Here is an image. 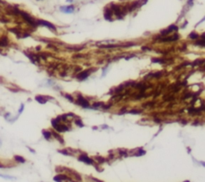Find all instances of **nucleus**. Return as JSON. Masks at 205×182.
Segmentation results:
<instances>
[{"mask_svg": "<svg viewBox=\"0 0 205 182\" xmlns=\"http://www.w3.org/2000/svg\"><path fill=\"white\" fill-rule=\"evenodd\" d=\"M203 62H204V59H202V60H195V61H194V62L192 63V67H194V66H195L196 64H197V65H198V64H202Z\"/></svg>", "mask_w": 205, "mask_h": 182, "instance_id": "obj_28", "label": "nucleus"}, {"mask_svg": "<svg viewBox=\"0 0 205 182\" xmlns=\"http://www.w3.org/2000/svg\"><path fill=\"white\" fill-rule=\"evenodd\" d=\"M103 106V103L102 102H96V103H94L93 105H92V108H94V109H97V108H102Z\"/></svg>", "mask_w": 205, "mask_h": 182, "instance_id": "obj_23", "label": "nucleus"}, {"mask_svg": "<svg viewBox=\"0 0 205 182\" xmlns=\"http://www.w3.org/2000/svg\"><path fill=\"white\" fill-rule=\"evenodd\" d=\"M90 180H93V181H97V182H99V181H100L99 179H96V178H91Z\"/></svg>", "mask_w": 205, "mask_h": 182, "instance_id": "obj_38", "label": "nucleus"}, {"mask_svg": "<svg viewBox=\"0 0 205 182\" xmlns=\"http://www.w3.org/2000/svg\"><path fill=\"white\" fill-rule=\"evenodd\" d=\"M91 71H93V69H89V70H86V71L80 72V73H78L76 75V78L78 80H81V81H82V80H85V79L90 75V72Z\"/></svg>", "mask_w": 205, "mask_h": 182, "instance_id": "obj_6", "label": "nucleus"}, {"mask_svg": "<svg viewBox=\"0 0 205 182\" xmlns=\"http://www.w3.org/2000/svg\"><path fill=\"white\" fill-rule=\"evenodd\" d=\"M136 150H137V152H135L134 153V156H142L146 153V152L142 149V148H137Z\"/></svg>", "mask_w": 205, "mask_h": 182, "instance_id": "obj_19", "label": "nucleus"}, {"mask_svg": "<svg viewBox=\"0 0 205 182\" xmlns=\"http://www.w3.org/2000/svg\"><path fill=\"white\" fill-rule=\"evenodd\" d=\"M76 103L78 104V105H80V106H82L83 108H89V102H88V100L85 99L84 97H82L81 95L78 96Z\"/></svg>", "mask_w": 205, "mask_h": 182, "instance_id": "obj_4", "label": "nucleus"}, {"mask_svg": "<svg viewBox=\"0 0 205 182\" xmlns=\"http://www.w3.org/2000/svg\"><path fill=\"white\" fill-rule=\"evenodd\" d=\"M0 2H2V0H0Z\"/></svg>", "mask_w": 205, "mask_h": 182, "instance_id": "obj_40", "label": "nucleus"}, {"mask_svg": "<svg viewBox=\"0 0 205 182\" xmlns=\"http://www.w3.org/2000/svg\"><path fill=\"white\" fill-rule=\"evenodd\" d=\"M108 66H107V67H105V68H104V69H103V73H102V77H104V76H105V75H106V72H107V70H108Z\"/></svg>", "mask_w": 205, "mask_h": 182, "instance_id": "obj_36", "label": "nucleus"}, {"mask_svg": "<svg viewBox=\"0 0 205 182\" xmlns=\"http://www.w3.org/2000/svg\"><path fill=\"white\" fill-rule=\"evenodd\" d=\"M68 49L71 51H80L81 49H83V46H81V47H68Z\"/></svg>", "mask_w": 205, "mask_h": 182, "instance_id": "obj_24", "label": "nucleus"}, {"mask_svg": "<svg viewBox=\"0 0 205 182\" xmlns=\"http://www.w3.org/2000/svg\"><path fill=\"white\" fill-rule=\"evenodd\" d=\"M10 31L13 32V33H15V34H17V36H18V38H19L20 32H19V30H18V29H16V28H11V29H10Z\"/></svg>", "mask_w": 205, "mask_h": 182, "instance_id": "obj_31", "label": "nucleus"}, {"mask_svg": "<svg viewBox=\"0 0 205 182\" xmlns=\"http://www.w3.org/2000/svg\"><path fill=\"white\" fill-rule=\"evenodd\" d=\"M49 99H51V98L47 97V96H43V95H37L35 97V100L40 104H45L47 102V100H49Z\"/></svg>", "mask_w": 205, "mask_h": 182, "instance_id": "obj_12", "label": "nucleus"}, {"mask_svg": "<svg viewBox=\"0 0 205 182\" xmlns=\"http://www.w3.org/2000/svg\"><path fill=\"white\" fill-rule=\"evenodd\" d=\"M23 110H24V104H21V107H20V109H19V111H18V114H17V117L19 116L20 114L23 112Z\"/></svg>", "mask_w": 205, "mask_h": 182, "instance_id": "obj_35", "label": "nucleus"}, {"mask_svg": "<svg viewBox=\"0 0 205 182\" xmlns=\"http://www.w3.org/2000/svg\"><path fill=\"white\" fill-rule=\"evenodd\" d=\"M110 8H111V10H112V12L115 14L116 16L118 17V19H122L123 18V16L126 14V11H125V8H123L122 9L120 6H118V5H115V4H111L110 5Z\"/></svg>", "mask_w": 205, "mask_h": 182, "instance_id": "obj_1", "label": "nucleus"}, {"mask_svg": "<svg viewBox=\"0 0 205 182\" xmlns=\"http://www.w3.org/2000/svg\"><path fill=\"white\" fill-rule=\"evenodd\" d=\"M162 76V72H156V73H150L149 75H147V76H145V78L147 79V78L149 77H155V78H159Z\"/></svg>", "mask_w": 205, "mask_h": 182, "instance_id": "obj_16", "label": "nucleus"}, {"mask_svg": "<svg viewBox=\"0 0 205 182\" xmlns=\"http://www.w3.org/2000/svg\"><path fill=\"white\" fill-rule=\"evenodd\" d=\"M53 180L54 181H72V179H71L70 177H68L67 175H56L54 178H53Z\"/></svg>", "mask_w": 205, "mask_h": 182, "instance_id": "obj_11", "label": "nucleus"}, {"mask_svg": "<svg viewBox=\"0 0 205 182\" xmlns=\"http://www.w3.org/2000/svg\"><path fill=\"white\" fill-rule=\"evenodd\" d=\"M179 38V36L177 34H174L170 37H164V38H161L160 41L161 42H167V41H176L177 39Z\"/></svg>", "mask_w": 205, "mask_h": 182, "instance_id": "obj_14", "label": "nucleus"}, {"mask_svg": "<svg viewBox=\"0 0 205 182\" xmlns=\"http://www.w3.org/2000/svg\"><path fill=\"white\" fill-rule=\"evenodd\" d=\"M52 134H53V136H55V137H56V139H57L58 141H60V142H61V143H64V141H63V139H62V137L60 136V135H59L58 133H56V132H53Z\"/></svg>", "mask_w": 205, "mask_h": 182, "instance_id": "obj_22", "label": "nucleus"}, {"mask_svg": "<svg viewBox=\"0 0 205 182\" xmlns=\"http://www.w3.org/2000/svg\"><path fill=\"white\" fill-rule=\"evenodd\" d=\"M19 15H21V16H22V18L25 20L27 23H29V24H30L31 26H33V27H37V26H38V25H37V22H36V20L33 19L32 17H31V16H30L28 13L23 12V11H21V10H20Z\"/></svg>", "mask_w": 205, "mask_h": 182, "instance_id": "obj_2", "label": "nucleus"}, {"mask_svg": "<svg viewBox=\"0 0 205 182\" xmlns=\"http://www.w3.org/2000/svg\"><path fill=\"white\" fill-rule=\"evenodd\" d=\"M75 124H76L78 127H84V123H82V121L80 120V119H76V121H75Z\"/></svg>", "mask_w": 205, "mask_h": 182, "instance_id": "obj_26", "label": "nucleus"}, {"mask_svg": "<svg viewBox=\"0 0 205 182\" xmlns=\"http://www.w3.org/2000/svg\"><path fill=\"white\" fill-rule=\"evenodd\" d=\"M153 63H165L166 62V59L163 58V59H159V58H152L151 60Z\"/></svg>", "mask_w": 205, "mask_h": 182, "instance_id": "obj_20", "label": "nucleus"}, {"mask_svg": "<svg viewBox=\"0 0 205 182\" xmlns=\"http://www.w3.org/2000/svg\"><path fill=\"white\" fill-rule=\"evenodd\" d=\"M112 14H113V12H112V10H111V8L110 7H108V8H106L105 9V11H104V18L106 20H112Z\"/></svg>", "mask_w": 205, "mask_h": 182, "instance_id": "obj_13", "label": "nucleus"}, {"mask_svg": "<svg viewBox=\"0 0 205 182\" xmlns=\"http://www.w3.org/2000/svg\"><path fill=\"white\" fill-rule=\"evenodd\" d=\"M0 145H1V141H0Z\"/></svg>", "mask_w": 205, "mask_h": 182, "instance_id": "obj_41", "label": "nucleus"}, {"mask_svg": "<svg viewBox=\"0 0 205 182\" xmlns=\"http://www.w3.org/2000/svg\"><path fill=\"white\" fill-rule=\"evenodd\" d=\"M188 37H189L190 39H198L199 35L196 32H191L189 35H188Z\"/></svg>", "mask_w": 205, "mask_h": 182, "instance_id": "obj_21", "label": "nucleus"}, {"mask_svg": "<svg viewBox=\"0 0 205 182\" xmlns=\"http://www.w3.org/2000/svg\"><path fill=\"white\" fill-rule=\"evenodd\" d=\"M119 154H120L121 156H124V157H127V156H128V153H127V151H126V150L120 149L119 150Z\"/></svg>", "mask_w": 205, "mask_h": 182, "instance_id": "obj_27", "label": "nucleus"}, {"mask_svg": "<svg viewBox=\"0 0 205 182\" xmlns=\"http://www.w3.org/2000/svg\"><path fill=\"white\" fill-rule=\"evenodd\" d=\"M8 44H9V41H8V39H7L6 37L0 38V46L4 47V46H7Z\"/></svg>", "mask_w": 205, "mask_h": 182, "instance_id": "obj_17", "label": "nucleus"}, {"mask_svg": "<svg viewBox=\"0 0 205 182\" xmlns=\"http://www.w3.org/2000/svg\"><path fill=\"white\" fill-rule=\"evenodd\" d=\"M71 1H72V0H67V2H71Z\"/></svg>", "mask_w": 205, "mask_h": 182, "instance_id": "obj_39", "label": "nucleus"}, {"mask_svg": "<svg viewBox=\"0 0 205 182\" xmlns=\"http://www.w3.org/2000/svg\"><path fill=\"white\" fill-rule=\"evenodd\" d=\"M128 113H130V114H140L141 111H140V110H135V109H133V110H130V111H129Z\"/></svg>", "mask_w": 205, "mask_h": 182, "instance_id": "obj_34", "label": "nucleus"}, {"mask_svg": "<svg viewBox=\"0 0 205 182\" xmlns=\"http://www.w3.org/2000/svg\"><path fill=\"white\" fill-rule=\"evenodd\" d=\"M64 96H65V98H66L67 100H69L70 102H73V101H74V99H73V97H72L71 95H69V94H65Z\"/></svg>", "mask_w": 205, "mask_h": 182, "instance_id": "obj_32", "label": "nucleus"}, {"mask_svg": "<svg viewBox=\"0 0 205 182\" xmlns=\"http://www.w3.org/2000/svg\"><path fill=\"white\" fill-rule=\"evenodd\" d=\"M14 159H15L16 162H18V163H25V158H23L22 156L15 155L14 156Z\"/></svg>", "mask_w": 205, "mask_h": 182, "instance_id": "obj_18", "label": "nucleus"}, {"mask_svg": "<svg viewBox=\"0 0 205 182\" xmlns=\"http://www.w3.org/2000/svg\"><path fill=\"white\" fill-rule=\"evenodd\" d=\"M24 54L32 61L33 63H38L39 59H40V57H39L38 55H35V54H32V53H28L27 51H24Z\"/></svg>", "mask_w": 205, "mask_h": 182, "instance_id": "obj_9", "label": "nucleus"}, {"mask_svg": "<svg viewBox=\"0 0 205 182\" xmlns=\"http://www.w3.org/2000/svg\"><path fill=\"white\" fill-rule=\"evenodd\" d=\"M0 177H3V178H5V179H10V180L15 179V177H12V176H8V175H3V174H0Z\"/></svg>", "mask_w": 205, "mask_h": 182, "instance_id": "obj_33", "label": "nucleus"}, {"mask_svg": "<svg viewBox=\"0 0 205 182\" xmlns=\"http://www.w3.org/2000/svg\"><path fill=\"white\" fill-rule=\"evenodd\" d=\"M36 22H37V25L39 26H44V27H47V28H49L50 30L52 31H56V27L53 25L52 23L50 22H48V21H45V20H36Z\"/></svg>", "mask_w": 205, "mask_h": 182, "instance_id": "obj_3", "label": "nucleus"}, {"mask_svg": "<svg viewBox=\"0 0 205 182\" xmlns=\"http://www.w3.org/2000/svg\"><path fill=\"white\" fill-rule=\"evenodd\" d=\"M195 44H196V45H200V46H205L204 38H202L201 40H197V41L195 42Z\"/></svg>", "mask_w": 205, "mask_h": 182, "instance_id": "obj_25", "label": "nucleus"}, {"mask_svg": "<svg viewBox=\"0 0 205 182\" xmlns=\"http://www.w3.org/2000/svg\"><path fill=\"white\" fill-rule=\"evenodd\" d=\"M56 131H57L58 133H61V132H65V131H68L69 130V127L67 126V125H64V124H60V122L54 127Z\"/></svg>", "mask_w": 205, "mask_h": 182, "instance_id": "obj_10", "label": "nucleus"}, {"mask_svg": "<svg viewBox=\"0 0 205 182\" xmlns=\"http://www.w3.org/2000/svg\"><path fill=\"white\" fill-rule=\"evenodd\" d=\"M78 160H79V161H81V162L86 163V164H89V165L94 164V161H93L91 158H89L86 154H80L79 157H78Z\"/></svg>", "mask_w": 205, "mask_h": 182, "instance_id": "obj_5", "label": "nucleus"}, {"mask_svg": "<svg viewBox=\"0 0 205 182\" xmlns=\"http://www.w3.org/2000/svg\"><path fill=\"white\" fill-rule=\"evenodd\" d=\"M75 10V7L73 5H67V6H61L60 7V11L63 13H66V14H69V13H73Z\"/></svg>", "mask_w": 205, "mask_h": 182, "instance_id": "obj_8", "label": "nucleus"}, {"mask_svg": "<svg viewBox=\"0 0 205 182\" xmlns=\"http://www.w3.org/2000/svg\"><path fill=\"white\" fill-rule=\"evenodd\" d=\"M42 134H43V136H44V138L46 139V140H50V138H51V135L52 133L51 132H49L48 130H42Z\"/></svg>", "mask_w": 205, "mask_h": 182, "instance_id": "obj_15", "label": "nucleus"}, {"mask_svg": "<svg viewBox=\"0 0 205 182\" xmlns=\"http://www.w3.org/2000/svg\"><path fill=\"white\" fill-rule=\"evenodd\" d=\"M173 99H174V96H169V97H167V98L164 97V100H165V101H170V100H173Z\"/></svg>", "mask_w": 205, "mask_h": 182, "instance_id": "obj_37", "label": "nucleus"}, {"mask_svg": "<svg viewBox=\"0 0 205 182\" xmlns=\"http://www.w3.org/2000/svg\"><path fill=\"white\" fill-rule=\"evenodd\" d=\"M95 159L98 161V163H104L105 162V159H104L103 157H100V156H96V157H95Z\"/></svg>", "mask_w": 205, "mask_h": 182, "instance_id": "obj_29", "label": "nucleus"}, {"mask_svg": "<svg viewBox=\"0 0 205 182\" xmlns=\"http://www.w3.org/2000/svg\"><path fill=\"white\" fill-rule=\"evenodd\" d=\"M58 152H59V153H61V154H63V155H66V156L71 155L70 152H68L67 150H58Z\"/></svg>", "mask_w": 205, "mask_h": 182, "instance_id": "obj_30", "label": "nucleus"}, {"mask_svg": "<svg viewBox=\"0 0 205 182\" xmlns=\"http://www.w3.org/2000/svg\"><path fill=\"white\" fill-rule=\"evenodd\" d=\"M177 30H178V27L176 25H174V24H172V25L169 26L166 30H162L160 34L162 36H166V35H168V33H171L173 31H177Z\"/></svg>", "mask_w": 205, "mask_h": 182, "instance_id": "obj_7", "label": "nucleus"}]
</instances>
